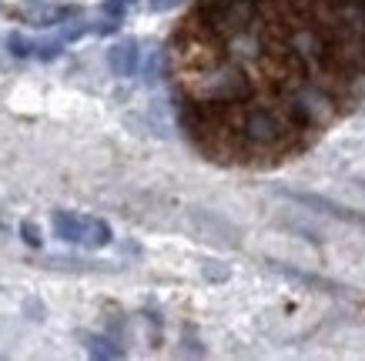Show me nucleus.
<instances>
[{
    "instance_id": "obj_7",
    "label": "nucleus",
    "mask_w": 365,
    "mask_h": 361,
    "mask_svg": "<svg viewBox=\"0 0 365 361\" xmlns=\"http://www.w3.org/2000/svg\"><path fill=\"white\" fill-rule=\"evenodd\" d=\"M111 224L108 221H101V218H88V231H84V248H108L111 244Z\"/></svg>"
},
{
    "instance_id": "obj_1",
    "label": "nucleus",
    "mask_w": 365,
    "mask_h": 361,
    "mask_svg": "<svg viewBox=\"0 0 365 361\" xmlns=\"http://www.w3.org/2000/svg\"><path fill=\"white\" fill-rule=\"evenodd\" d=\"M262 17V0H201L195 23L218 41H238L255 31Z\"/></svg>"
},
{
    "instance_id": "obj_6",
    "label": "nucleus",
    "mask_w": 365,
    "mask_h": 361,
    "mask_svg": "<svg viewBox=\"0 0 365 361\" xmlns=\"http://www.w3.org/2000/svg\"><path fill=\"white\" fill-rule=\"evenodd\" d=\"M329 14L342 23H359L365 27V0H322Z\"/></svg>"
},
{
    "instance_id": "obj_5",
    "label": "nucleus",
    "mask_w": 365,
    "mask_h": 361,
    "mask_svg": "<svg viewBox=\"0 0 365 361\" xmlns=\"http://www.w3.org/2000/svg\"><path fill=\"white\" fill-rule=\"evenodd\" d=\"M88 231V218H81L74 211H54V234L67 244H81Z\"/></svg>"
},
{
    "instance_id": "obj_12",
    "label": "nucleus",
    "mask_w": 365,
    "mask_h": 361,
    "mask_svg": "<svg viewBox=\"0 0 365 361\" xmlns=\"http://www.w3.org/2000/svg\"><path fill=\"white\" fill-rule=\"evenodd\" d=\"M21 234H24V241H27L31 248H37V244H41V231L34 228L31 221H27V224H24V228H21Z\"/></svg>"
},
{
    "instance_id": "obj_9",
    "label": "nucleus",
    "mask_w": 365,
    "mask_h": 361,
    "mask_svg": "<svg viewBox=\"0 0 365 361\" xmlns=\"http://www.w3.org/2000/svg\"><path fill=\"white\" fill-rule=\"evenodd\" d=\"M7 47H11L14 57H31L34 54V44L24 37V33H11V37H7Z\"/></svg>"
},
{
    "instance_id": "obj_13",
    "label": "nucleus",
    "mask_w": 365,
    "mask_h": 361,
    "mask_svg": "<svg viewBox=\"0 0 365 361\" xmlns=\"http://www.w3.org/2000/svg\"><path fill=\"white\" fill-rule=\"evenodd\" d=\"M148 4H151L155 11H171V7H178L181 0H148Z\"/></svg>"
},
{
    "instance_id": "obj_2",
    "label": "nucleus",
    "mask_w": 365,
    "mask_h": 361,
    "mask_svg": "<svg viewBox=\"0 0 365 361\" xmlns=\"http://www.w3.org/2000/svg\"><path fill=\"white\" fill-rule=\"evenodd\" d=\"M238 137H242L245 147H255V151H272L285 141L288 124L278 117L272 108H248L238 120Z\"/></svg>"
},
{
    "instance_id": "obj_4",
    "label": "nucleus",
    "mask_w": 365,
    "mask_h": 361,
    "mask_svg": "<svg viewBox=\"0 0 365 361\" xmlns=\"http://www.w3.org/2000/svg\"><path fill=\"white\" fill-rule=\"evenodd\" d=\"M138 61H141V51H138L134 41H121V44H114L108 51V64H111L114 74H121V77H131L138 70Z\"/></svg>"
},
{
    "instance_id": "obj_8",
    "label": "nucleus",
    "mask_w": 365,
    "mask_h": 361,
    "mask_svg": "<svg viewBox=\"0 0 365 361\" xmlns=\"http://www.w3.org/2000/svg\"><path fill=\"white\" fill-rule=\"evenodd\" d=\"M84 345H88V351L94 358H121L124 355L121 345L111 338H104V335H84Z\"/></svg>"
},
{
    "instance_id": "obj_3",
    "label": "nucleus",
    "mask_w": 365,
    "mask_h": 361,
    "mask_svg": "<svg viewBox=\"0 0 365 361\" xmlns=\"http://www.w3.org/2000/svg\"><path fill=\"white\" fill-rule=\"evenodd\" d=\"M285 197H292L295 204H302V208H309V211H322V214H329V218L349 221V224H362L365 228V214L345 208V204H335V201H329V197H322V194H309V191H285Z\"/></svg>"
},
{
    "instance_id": "obj_10",
    "label": "nucleus",
    "mask_w": 365,
    "mask_h": 361,
    "mask_svg": "<svg viewBox=\"0 0 365 361\" xmlns=\"http://www.w3.org/2000/svg\"><path fill=\"white\" fill-rule=\"evenodd\" d=\"M61 54V41H47V44H34V57H41V61H54Z\"/></svg>"
},
{
    "instance_id": "obj_11",
    "label": "nucleus",
    "mask_w": 365,
    "mask_h": 361,
    "mask_svg": "<svg viewBox=\"0 0 365 361\" xmlns=\"http://www.w3.org/2000/svg\"><path fill=\"white\" fill-rule=\"evenodd\" d=\"M134 0H104V14H111V17H124V11L131 7Z\"/></svg>"
}]
</instances>
